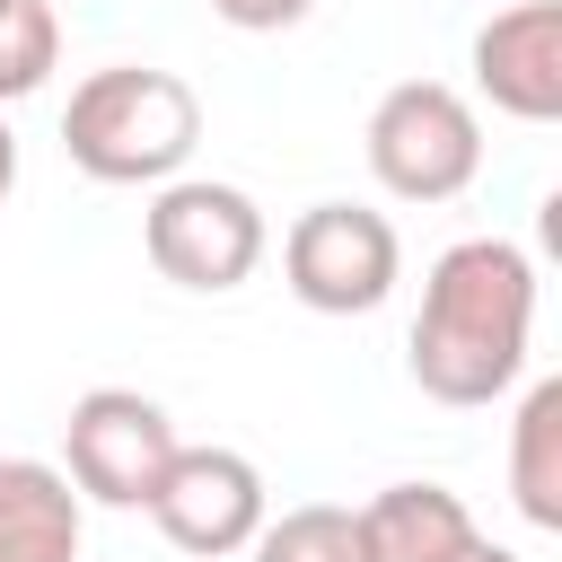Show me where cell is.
I'll use <instances>...</instances> for the list:
<instances>
[{
    "label": "cell",
    "instance_id": "1",
    "mask_svg": "<svg viewBox=\"0 0 562 562\" xmlns=\"http://www.w3.org/2000/svg\"><path fill=\"white\" fill-rule=\"evenodd\" d=\"M536 342V263L509 237H457L422 272V307L404 334V369L430 404H501L527 378Z\"/></svg>",
    "mask_w": 562,
    "mask_h": 562
},
{
    "label": "cell",
    "instance_id": "2",
    "mask_svg": "<svg viewBox=\"0 0 562 562\" xmlns=\"http://www.w3.org/2000/svg\"><path fill=\"white\" fill-rule=\"evenodd\" d=\"M193 140H202L193 79L149 70V61H105L61 105V149L88 184H167L184 176Z\"/></svg>",
    "mask_w": 562,
    "mask_h": 562
},
{
    "label": "cell",
    "instance_id": "3",
    "mask_svg": "<svg viewBox=\"0 0 562 562\" xmlns=\"http://www.w3.org/2000/svg\"><path fill=\"white\" fill-rule=\"evenodd\" d=\"M360 149H369V176L395 202H457L483 176V114L448 79H395L369 105Z\"/></svg>",
    "mask_w": 562,
    "mask_h": 562
},
{
    "label": "cell",
    "instance_id": "4",
    "mask_svg": "<svg viewBox=\"0 0 562 562\" xmlns=\"http://www.w3.org/2000/svg\"><path fill=\"white\" fill-rule=\"evenodd\" d=\"M140 246L149 263L176 281V290H237L272 228H263V202L246 184H220V176H167L149 184V211H140Z\"/></svg>",
    "mask_w": 562,
    "mask_h": 562
},
{
    "label": "cell",
    "instance_id": "5",
    "mask_svg": "<svg viewBox=\"0 0 562 562\" xmlns=\"http://www.w3.org/2000/svg\"><path fill=\"white\" fill-rule=\"evenodd\" d=\"M281 281L316 316H369L404 281V237L369 202H307L281 237Z\"/></svg>",
    "mask_w": 562,
    "mask_h": 562
},
{
    "label": "cell",
    "instance_id": "6",
    "mask_svg": "<svg viewBox=\"0 0 562 562\" xmlns=\"http://www.w3.org/2000/svg\"><path fill=\"white\" fill-rule=\"evenodd\" d=\"M176 448L184 439H176L167 404L140 386H88L61 422V474L79 501H105V509H149Z\"/></svg>",
    "mask_w": 562,
    "mask_h": 562
},
{
    "label": "cell",
    "instance_id": "7",
    "mask_svg": "<svg viewBox=\"0 0 562 562\" xmlns=\"http://www.w3.org/2000/svg\"><path fill=\"white\" fill-rule=\"evenodd\" d=\"M149 518H158V536L176 553L228 562L272 518V492H263V465L237 457V448H176L167 474H158V492H149Z\"/></svg>",
    "mask_w": 562,
    "mask_h": 562
},
{
    "label": "cell",
    "instance_id": "8",
    "mask_svg": "<svg viewBox=\"0 0 562 562\" xmlns=\"http://www.w3.org/2000/svg\"><path fill=\"white\" fill-rule=\"evenodd\" d=\"M474 88L509 123H562V0H509L474 26Z\"/></svg>",
    "mask_w": 562,
    "mask_h": 562
},
{
    "label": "cell",
    "instance_id": "9",
    "mask_svg": "<svg viewBox=\"0 0 562 562\" xmlns=\"http://www.w3.org/2000/svg\"><path fill=\"white\" fill-rule=\"evenodd\" d=\"M79 492L44 457H0V562H79Z\"/></svg>",
    "mask_w": 562,
    "mask_h": 562
},
{
    "label": "cell",
    "instance_id": "10",
    "mask_svg": "<svg viewBox=\"0 0 562 562\" xmlns=\"http://www.w3.org/2000/svg\"><path fill=\"white\" fill-rule=\"evenodd\" d=\"M369 527V562H457L483 527L448 483H386L378 501H360Z\"/></svg>",
    "mask_w": 562,
    "mask_h": 562
},
{
    "label": "cell",
    "instance_id": "11",
    "mask_svg": "<svg viewBox=\"0 0 562 562\" xmlns=\"http://www.w3.org/2000/svg\"><path fill=\"white\" fill-rule=\"evenodd\" d=\"M509 501L527 527L562 536V378H536L509 422Z\"/></svg>",
    "mask_w": 562,
    "mask_h": 562
},
{
    "label": "cell",
    "instance_id": "12",
    "mask_svg": "<svg viewBox=\"0 0 562 562\" xmlns=\"http://www.w3.org/2000/svg\"><path fill=\"white\" fill-rule=\"evenodd\" d=\"M246 553L255 562H369V527L342 501H299V509L263 518Z\"/></svg>",
    "mask_w": 562,
    "mask_h": 562
},
{
    "label": "cell",
    "instance_id": "13",
    "mask_svg": "<svg viewBox=\"0 0 562 562\" xmlns=\"http://www.w3.org/2000/svg\"><path fill=\"white\" fill-rule=\"evenodd\" d=\"M53 61H61V18L44 0H9L0 9V105L35 97L53 79Z\"/></svg>",
    "mask_w": 562,
    "mask_h": 562
},
{
    "label": "cell",
    "instance_id": "14",
    "mask_svg": "<svg viewBox=\"0 0 562 562\" xmlns=\"http://www.w3.org/2000/svg\"><path fill=\"white\" fill-rule=\"evenodd\" d=\"M316 0H211V18L220 26H237V35H281V26H299Z\"/></svg>",
    "mask_w": 562,
    "mask_h": 562
},
{
    "label": "cell",
    "instance_id": "15",
    "mask_svg": "<svg viewBox=\"0 0 562 562\" xmlns=\"http://www.w3.org/2000/svg\"><path fill=\"white\" fill-rule=\"evenodd\" d=\"M18 193V132H9V114H0V202Z\"/></svg>",
    "mask_w": 562,
    "mask_h": 562
},
{
    "label": "cell",
    "instance_id": "16",
    "mask_svg": "<svg viewBox=\"0 0 562 562\" xmlns=\"http://www.w3.org/2000/svg\"><path fill=\"white\" fill-rule=\"evenodd\" d=\"M457 562H518V553H509V544H492V536H474V544H465Z\"/></svg>",
    "mask_w": 562,
    "mask_h": 562
},
{
    "label": "cell",
    "instance_id": "17",
    "mask_svg": "<svg viewBox=\"0 0 562 562\" xmlns=\"http://www.w3.org/2000/svg\"><path fill=\"white\" fill-rule=\"evenodd\" d=\"M0 9H9V0H0Z\"/></svg>",
    "mask_w": 562,
    "mask_h": 562
}]
</instances>
